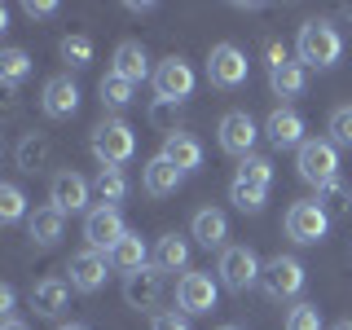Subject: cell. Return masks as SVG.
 <instances>
[{"label":"cell","mask_w":352,"mask_h":330,"mask_svg":"<svg viewBox=\"0 0 352 330\" xmlns=\"http://www.w3.org/2000/svg\"><path fill=\"white\" fill-rule=\"evenodd\" d=\"M0 313H14V286H0Z\"/></svg>","instance_id":"obj_40"},{"label":"cell","mask_w":352,"mask_h":330,"mask_svg":"<svg viewBox=\"0 0 352 330\" xmlns=\"http://www.w3.org/2000/svg\"><path fill=\"white\" fill-rule=\"evenodd\" d=\"M269 88H273V97H282V102L304 97L308 66L300 58H286V49H278V44H269Z\"/></svg>","instance_id":"obj_7"},{"label":"cell","mask_w":352,"mask_h":330,"mask_svg":"<svg viewBox=\"0 0 352 330\" xmlns=\"http://www.w3.org/2000/svg\"><path fill=\"white\" fill-rule=\"evenodd\" d=\"M106 260H110V269H115V273L132 278V273H141V269L150 264V247H146V238H141V234H128V238L119 242V247L110 251Z\"/></svg>","instance_id":"obj_24"},{"label":"cell","mask_w":352,"mask_h":330,"mask_svg":"<svg viewBox=\"0 0 352 330\" xmlns=\"http://www.w3.org/2000/svg\"><path fill=\"white\" fill-rule=\"evenodd\" d=\"M282 225H286V238H291V242H300V247H317V242L326 238V229H330V216H326L322 203H291Z\"/></svg>","instance_id":"obj_10"},{"label":"cell","mask_w":352,"mask_h":330,"mask_svg":"<svg viewBox=\"0 0 352 330\" xmlns=\"http://www.w3.org/2000/svg\"><path fill=\"white\" fill-rule=\"evenodd\" d=\"M256 137H260V128H256V119H251L247 110H229V115L220 119V128H216L220 150L234 154L238 163L247 159V154H256Z\"/></svg>","instance_id":"obj_12"},{"label":"cell","mask_w":352,"mask_h":330,"mask_svg":"<svg viewBox=\"0 0 352 330\" xmlns=\"http://www.w3.org/2000/svg\"><path fill=\"white\" fill-rule=\"evenodd\" d=\"M132 93H137V84H128L124 75H115V71H106L102 84H97V97H102L106 110H128L132 106Z\"/></svg>","instance_id":"obj_28"},{"label":"cell","mask_w":352,"mask_h":330,"mask_svg":"<svg viewBox=\"0 0 352 330\" xmlns=\"http://www.w3.org/2000/svg\"><path fill=\"white\" fill-rule=\"evenodd\" d=\"M22 216H27V194H22L18 185H0V220H5V225H18Z\"/></svg>","instance_id":"obj_34"},{"label":"cell","mask_w":352,"mask_h":330,"mask_svg":"<svg viewBox=\"0 0 352 330\" xmlns=\"http://www.w3.org/2000/svg\"><path fill=\"white\" fill-rule=\"evenodd\" d=\"M295 172H300V181L317 185V190L335 185V181H339V146H335V141L308 137L304 146L295 150Z\"/></svg>","instance_id":"obj_3"},{"label":"cell","mask_w":352,"mask_h":330,"mask_svg":"<svg viewBox=\"0 0 352 330\" xmlns=\"http://www.w3.org/2000/svg\"><path fill=\"white\" fill-rule=\"evenodd\" d=\"M330 330H352V322H335V326H330Z\"/></svg>","instance_id":"obj_43"},{"label":"cell","mask_w":352,"mask_h":330,"mask_svg":"<svg viewBox=\"0 0 352 330\" xmlns=\"http://www.w3.org/2000/svg\"><path fill=\"white\" fill-rule=\"evenodd\" d=\"M264 198H269V190H264V185L238 181V176H234V185H229V203H234L238 212H247V216H256V212H260Z\"/></svg>","instance_id":"obj_29"},{"label":"cell","mask_w":352,"mask_h":330,"mask_svg":"<svg viewBox=\"0 0 352 330\" xmlns=\"http://www.w3.org/2000/svg\"><path fill=\"white\" fill-rule=\"evenodd\" d=\"M181 181H185V172L176 168L168 154H154L146 168H141V190H146L150 198H168V194H176V190H181Z\"/></svg>","instance_id":"obj_18"},{"label":"cell","mask_w":352,"mask_h":330,"mask_svg":"<svg viewBox=\"0 0 352 330\" xmlns=\"http://www.w3.org/2000/svg\"><path fill=\"white\" fill-rule=\"evenodd\" d=\"M150 330H190V322H185V317H176V313H159Z\"/></svg>","instance_id":"obj_38"},{"label":"cell","mask_w":352,"mask_h":330,"mask_svg":"<svg viewBox=\"0 0 352 330\" xmlns=\"http://www.w3.org/2000/svg\"><path fill=\"white\" fill-rule=\"evenodd\" d=\"M66 273H71V291H80V295H93V291H102L106 278L115 269H110V260L102 256V251H93V247H84V251H75L71 264H66Z\"/></svg>","instance_id":"obj_14"},{"label":"cell","mask_w":352,"mask_h":330,"mask_svg":"<svg viewBox=\"0 0 352 330\" xmlns=\"http://www.w3.org/2000/svg\"><path fill=\"white\" fill-rule=\"evenodd\" d=\"M238 181H251V185H264V190H269L273 185V163L264 159V154H247V159L238 163Z\"/></svg>","instance_id":"obj_32"},{"label":"cell","mask_w":352,"mask_h":330,"mask_svg":"<svg viewBox=\"0 0 352 330\" xmlns=\"http://www.w3.org/2000/svg\"><path fill=\"white\" fill-rule=\"evenodd\" d=\"M220 330H238V326H220Z\"/></svg>","instance_id":"obj_44"},{"label":"cell","mask_w":352,"mask_h":330,"mask_svg":"<svg viewBox=\"0 0 352 330\" xmlns=\"http://www.w3.org/2000/svg\"><path fill=\"white\" fill-rule=\"evenodd\" d=\"M150 124L159 128L163 137L181 132V106H176V102H159V97H154V106H150Z\"/></svg>","instance_id":"obj_35"},{"label":"cell","mask_w":352,"mask_h":330,"mask_svg":"<svg viewBox=\"0 0 352 330\" xmlns=\"http://www.w3.org/2000/svg\"><path fill=\"white\" fill-rule=\"evenodd\" d=\"M110 71L124 75L128 84L154 80V71H150V53H146V44H141V40H124V44H119L115 58H110Z\"/></svg>","instance_id":"obj_19"},{"label":"cell","mask_w":352,"mask_h":330,"mask_svg":"<svg viewBox=\"0 0 352 330\" xmlns=\"http://www.w3.org/2000/svg\"><path fill=\"white\" fill-rule=\"evenodd\" d=\"M88 146H93V159L102 163V168H124L132 154H137V132H132V124L110 115V119H102V124L93 128Z\"/></svg>","instance_id":"obj_2"},{"label":"cell","mask_w":352,"mask_h":330,"mask_svg":"<svg viewBox=\"0 0 352 330\" xmlns=\"http://www.w3.org/2000/svg\"><path fill=\"white\" fill-rule=\"evenodd\" d=\"M304 132H308L304 115H300V110H291V106H278L269 119H264V137H269L273 150H300L304 141H308Z\"/></svg>","instance_id":"obj_15"},{"label":"cell","mask_w":352,"mask_h":330,"mask_svg":"<svg viewBox=\"0 0 352 330\" xmlns=\"http://www.w3.org/2000/svg\"><path fill=\"white\" fill-rule=\"evenodd\" d=\"M295 58L304 66H317V71L339 66V58H344V36H339V27L326 22V18H308L300 27V36H295Z\"/></svg>","instance_id":"obj_1"},{"label":"cell","mask_w":352,"mask_h":330,"mask_svg":"<svg viewBox=\"0 0 352 330\" xmlns=\"http://www.w3.org/2000/svg\"><path fill=\"white\" fill-rule=\"evenodd\" d=\"M93 190H97V198H102L106 207H119L128 198V176H124V168H97V181H93Z\"/></svg>","instance_id":"obj_27"},{"label":"cell","mask_w":352,"mask_h":330,"mask_svg":"<svg viewBox=\"0 0 352 330\" xmlns=\"http://www.w3.org/2000/svg\"><path fill=\"white\" fill-rule=\"evenodd\" d=\"M163 300V269H154V264H146L141 273H132V278H124V304L137 308V313H154Z\"/></svg>","instance_id":"obj_16"},{"label":"cell","mask_w":352,"mask_h":330,"mask_svg":"<svg viewBox=\"0 0 352 330\" xmlns=\"http://www.w3.org/2000/svg\"><path fill=\"white\" fill-rule=\"evenodd\" d=\"M220 300V282L212 273H185L181 282H176V308H181L185 317H203L212 313Z\"/></svg>","instance_id":"obj_11"},{"label":"cell","mask_w":352,"mask_h":330,"mask_svg":"<svg viewBox=\"0 0 352 330\" xmlns=\"http://www.w3.org/2000/svg\"><path fill=\"white\" fill-rule=\"evenodd\" d=\"M49 154H53L49 137H40V132H27V137L18 141L14 159H18V168H22V172H44V168H49Z\"/></svg>","instance_id":"obj_26"},{"label":"cell","mask_w":352,"mask_h":330,"mask_svg":"<svg viewBox=\"0 0 352 330\" xmlns=\"http://www.w3.org/2000/svg\"><path fill=\"white\" fill-rule=\"evenodd\" d=\"M27 75H31V53L27 49H5L0 53V80H5L9 88H18Z\"/></svg>","instance_id":"obj_30"},{"label":"cell","mask_w":352,"mask_h":330,"mask_svg":"<svg viewBox=\"0 0 352 330\" xmlns=\"http://www.w3.org/2000/svg\"><path fill=\"white\" fill-rule=\"evenodd\" d=\"M286 330H322V308L317 304H295L286 313Z\"/></svg>","instance_id":"obj_37"},{"label":"cell","mask_w":352,"mask_h":330,"mask_svg":"<svg viewBox=\"0 0 352 330\" xmlns=\"http://www.w3.org/2000/svg\"><path fill=\"white\" fill-rule=\"evenodd\" d=\"M247 75H251V62L238 44H212V53H207V84L229 93V88L247 84Z\"/></svg>","instance_id":"obj_5"},{"label":"cell","mask_w":352,"mask_h":330,"mask_svg":"<svg viewBox=\"0 0 352 330\" xmlns=\"http://www.w3.org/2000/svg\"><path fill=\"white\" fill-rule=\"evenodd\" d=\"M154 93H159V102H176L181 106L185 97H194V84H198V75H194V66L185 62V58H163L159 66H154Z\"/></svg>","instance_id":"obj_9"},{"label":"cell","mask_w":352,"mask_h":330,"mask_svg":"<svg viewBox=\"0 0 352 330\" xmlns=\"http://www.w3.org/2000/svg\"><path fill=\"white\" fill-rule=\"evenodd\" d=\"M326 132H330V141H335V146H348L352 150V106H335V110H330Z\"/></svg>","instance_id":"obj_36"},{"label":"cell","mask_w":352,"mask_h":330,"mask_svg":"<svg viewBox=\"0 0 352 330\" xmlns=\"http://www.w3.org/2000/svg\"><path fill=\"white\" fill-rule=\"evenodd\" d=\"M159 154H168V159H172L185 176L203 168V141H198L194 132H185V128L172 132V137H163V150H159Z\"/></svg>","instance_id":"obj_22"},{"label":"cell","mask_w":352,"mask_h":330,"mask_svg":"<svg viewBox=\"0 0 352 330\" xmlns=\"http://www.w3.org/2000/svg\"><path fill=\"white\" fill-rule=\"evenodd\" d=\"M66 234V216L58 212V207H40V212H31L27 220V238H31V247H40V251H53L62 242Z\"/></svg>","instance_id":"obj_21"},{"label":"cell","mask_w":352,"mask_h":330,"mask_svg":"<svg viewBox=\"0 0 352 330\" xmlns=\"http://www.w3.org/2000/svg\"><path fill=\"white\" fill-rule=\"evenodd\" d=\"M132 234V229L124 225V216H119V207H106V203H97L93 212L84 216V238H88V247L93 251H102V256H110V251L119 247Z\"/></svg>","instance_id":"obj_8"},{"label":"cell","mask_w":352,"mask_h":330,"mask_svg":"<svg viewBox=\"0 0 352 330\" xmlns=\"http://www.w3.org/2000/svg\"><path fill=\"white\" fill-rule=\"evenodd\" d=\"M88 194H93V185L84 181L80 172H53V181H49V207H58L62 216H75V212H93L88 207Z\"/></svg>","instance_id":"obj_13"},{"label":"cell","mask_w":352,"mask_h":330,"mask_svg":"<svg viewBox=\"0 0 352 330\" xmlns=\"http://www.w3.org/2000/svg\"><path fill=\"white\" fill-rule=\"evenodd\" d=\"M58 330H88V326H80V322H66V326H58Z\"/></svg>","instance_id":"obj_42"},{"label":"cell","mask_w":352,"mask_h":330,"mask_svg":"<svg viewBox=\"0 0 352 330\" xmlns=\"http://www.w3.org/2000/svg\"><path fill=\"white\" fill-rule=\"evenodd\" d=\"M216 273H220V286H225V291L242 295V291H251V286H260L264 264H260V256L247 247V242H234V247H225V251H220Z\"/></svg>","instance_id":"obj_4"},{"label":"cell","mask_w":352,"mask_h":330,"mask_svg":"<svg viewBox=\"0 0 352 330\" xmlns=\"http://www.w3.org/2000/svg\"><path fill=\"white\" fill-rule=\"evenodd\" d=\"M40 110L49 119H71L75 110H80V84H75L71 75H53L40 93Z\"/></svg>","instance_id":"obj_17"},{"label":"cell","mask_w":352,"mask_h":330,"mask_svg":"<svg viewBox=\"0 0 352 330\" xmlns=\"http://www.w3.org/2000/svg\"><path fill=\"white\" fill-rule=\"evenodd\" d=\"M62 62L71 66V71H84V66L93 62V40L88 36H66L62 40Z\"/></svg>","instance_id":"obj_33"},{"label":"cell","mask_w":352,"mask_h":330,"mask_svg":"<svg viewBox=\"0 0 352 330\" xmlns=\"http://www.w3.org/2000/svg\"><path fill=\"white\" fill-rule=\"evenodd\" d=\"M0 330H31L27 322H18V317H5V326H0Z\"/></svg>","instance_id":"obj_41"},{"label":"cell","mask_w":352,"mask_h":330,"mask_svg":"<svg viewBox=\"0 0 352 330\" xmlns=\"http://www.w3.org/2000/svg\"><path fill=\"white\" fill-rule=\"evenodd\" d=\"M154 269H163V273L190 269V242H185L181 234H163L159 247H154Z\"/></svg>","instance_id":"obj_25"},{"label":"cell","mask_w":352,"mask_h":330,"mask_svg":"<svg viewBox=\"0 0 352 330\" xmlns=\"http://www.w3.org/2000/svg\"><path fill=\"white\" fill-rule=\"evenodd\" d=\"M317 203L326 207V216L335 220V216H348L352 212V190L344 181H335V185H326V190H317Z\"/></svg>","instance_id":"obj_31"},{"label":"cell","mask_w":352,"mask_h":330,"mask_svg":"<svg viewBox=\"0 0 352 330\" xmlns=\"http://www.w3.org/2000/svg\"><path fill=\"white\" fill-rule=\"evenodd\" d=\"M66 300H71V282L66 278H44L31 286V308H36V317H62Z\"/></svg>","instance_id":"obj_23"},{"label":"cell","mask_w":352,"mask_h":330,"mask_svg":"<svg viewBox=\"0 0 352 330\" xmlns=\"http://www.w3.org/2000/svg\"><path fill=\"white\" fill-rule=\"evenodd\" d=\"M304 264L295 256H273L264 260V273H260V291L269 295V300H295V295L304 291Z\"/></svg>","instance_id":"obj_6"},{"label":"cell","mask_w":352,"mask_h":330,"mask_svg":"<svg viewBox=\"0 0 352 330\" xmlns=\"http://www.w3.org/2000/svg\"><path fill=\"white\" fill-rule=\"evenodd\" d=\"M22 9H27V18H53V14H58V5H53V0H27Z\"/></svg>","instance_id":"obj_39"},{"label":"cell","mask_w":352,"mask_h":330,"mask_svg":"<svg viewBox=\"0 0 352 330\" xmlns=\"http://www.w3.org/2000/svg\"><path fill=\"white\" fill-rule=\"evenodd\" d=\"M190 238L198 242V247H207V251H225V238H229L225 212H216V207H198L194 220H190Z\"/></svg>","instance_id":"obj_20"}]
</instances>
